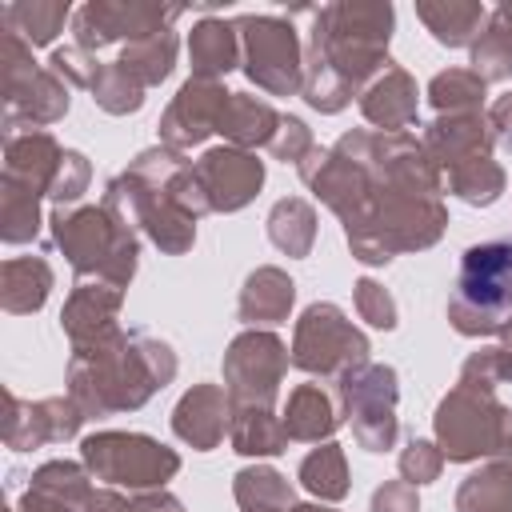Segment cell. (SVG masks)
I'll use <instances>...</instances> for the list:
<instances>
[{"label": "cell", "mask_w": 512, "mask_h": 512, "mask_svg": "<svg viewBox=\"0 0 512 512\" xmlns=\"http://www.w3.org/2000/svg\"><path fill=\"white\" fill-rule=\"evenodd\" d=\"M456 296L464 308L500 316L512 308V236L472 244L460 260Z\"/></svg>", "instance_id": "1"}]
</instances>
